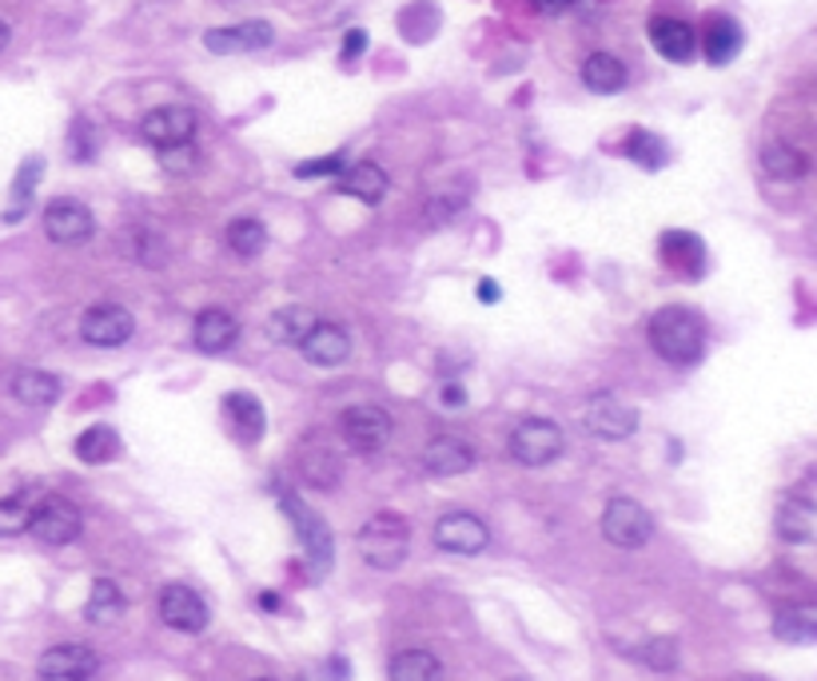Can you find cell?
I'll list each match as a JSON object with an SVG mask.
<instances>
[{
    "instance_id": "cell-1",
    "label": "cell",
    "mask_w": 817,
    "mask_h": 681,
    "mask_svg": "<svg viewBox=\"0 0 817 681\" xmlns=\"http://www.w3.org/2000/svg\"><path fill=\"white\" fill-rule=\"evenodd\" d=\"M650 347L674 367H690L706 351V323L690 307H658L650 315Z\"/></svg>"
},
{
    "instance_id": "cell-2",
    "label": "cell",
    "mask_w": 817,
    "mask_h": 681,
    "mask_svg": "<svg viewBox=\"0 0 817 681\" xmlns=\"http://www.w3.org/2000/svg\"><path fill=\"white\" fill-rule=\"evenodd\" d=\"M359 554H363L367 567L375 570H395L403 567L407 558V546H411V526L399 518V514L383 510V514H371L363 526H359Z\"/></svg>"
},
{
    "instance_id": "cell-3",
    "label": "cell",
    "mask_w": 817,
    "mask_h": 681,
    "mask_svg": "<svg viewBox=\"0 0 817 681\" xmlns=\"http://www.w3.org/2000/svg\"><path fill=\"white\" fill-rule=\"evenodd\" d=\"M602 535L619 550H642L654 538V518L634 498H610L607 510H602Z\"/></svg>"
},
{
    "instance_id": "cell-4",
    "label": "cell",
    "mask_w": 817,
    "mask_h": 681,
    "mask_svg": "<svg viewBox=\"0 0 817 681\" xmlns=\"http://www.w3.org/2000/svg\"><path fill=\"white\" fill-rule=\"evenodd\" d=\"M511 459L523 462V466H546L563 454V430L555 427L551 419H523L519 427L511 430Z\"/></svg>"
},
{
    "instance_id": "cell-5",
    "label": "cell",
    "mask_w": 817,
    "mask_h": 681,
    "mask_svg": "<svg viewBox=\"0 0 817 681\" xmlns=\"http://www.w3.org/2000/svg\"><path fill=\"white\" fill-rule=\"evenodd\" d=\"M80 526H85V518H80V510H76V503H68V498H61V494H53V498H44L36 510H32L29 518V530L41 542L48 546H68L80 538Z\"/></svg>"
},
{
    "instance_id": "cell-6",
    "label": "cell",
    "mask_w": 817,
    "mask_h": 681,
    "mask_svg": "<svg viewBox=\"0 0 817 681\" xmlns=\"http://www.w3.org/2000/svg\"><path fill=\"white\" fill-rule=\"evenodd\" d=\"M339 435L351 451L371 454L379 451L383 442L391 439V419L383 407H371V403H359V407H347L344 419H339Z\"/></svg>"
},
{
    "instance_id": "cell-7",
    "label": "cell",
    "mask_w": 817,
    "mask_h": 681,
    "mask_svg": "<svg viewBox=\"0 0 817 681\" xmlns=\"http://www.w3.org/2000/svg\"><path fill=\"white\" fill-rule=\"evenodd\" d=\"M140 132H144L148 144L160 147V152H168V147H184V144H192V136H196V112H192V108H184V105L152 108V112L144 116Z\"/></svg>"
},
{
    "instance_id": "cell-8",
    "label": "cell",
    "mask_w": 817,
    "mask_h": 681,
    "mask_svg": "<svg viewBox=\"0 0 817 681\" xmlns=\"http://www.w3.org/2000/svg\"><path fill=\"white\" fill-rule=\"evenodd\" d=\"M283 510H287V518L295 523V535H299V542H304L307 550V562H312L315 578H324L327 567H331V530H327L319 518H315L312 510H304V503L295 498V494L283 491Z\"/></svg>"
},
{
    "instance_id": "cell-9",
    "label": "cell",
    "mask_w": 817,
    "mask_h": 681,
    "mask_svg": "<svg viewBox=\"0 0 817 681\" xmlns=\"http://www.w3.org/2000/svg\"><path fill=\"white\" fill-rule=\"evenodd\" d=\"M487 542H491L487 523L467 510L443 514L439 523H435V546L447 550V554H479V550H487Z\"/></svg>"
},
{
    "instance_id": "cell-10",
    "label": "cell",
    "mask_w": 817,
    "mask_h": 681,
    "mask_svg": "<svg viewBox=\"0 0 817 681\" xmlns=\"http://www.w3.org/2000/svg\"><path fill=\"white\" fill-rule=\"evenodd\" d=\"M96 231V220H92V211L80 204V199H53L48 208H44V235L53 243H85L88 235Z\"/></svg>"
},
{
    "instance_id": "cell-11",
    "label": "cell",
    "mask_w": 817,
    "mask_h": 681,
    "mask_svg": "<svg viewBox=\"0 0 817 681\" xmlns=\"http://www.w3.org/2000/svg\"><path fill=\"white\" fill-rule=\"evenodd\" d=\"M96 670H100L96 650L76 646V641L53 646V650H44L41 661H36V673H41L44 681H92Z\"/></svg>"
},
{
    "instance_id": "cell-12",
    "label": "cell",
    "mask_w": 817,
    "mask_h": 681,
    "mask_svg": "<svg viewBox=\"0 0 817 681\" xmlns=\"http://www.w3.org/2000/svg\"><path fill=\"white\" fill-rule=\"evenodd\" d=\"M160 618H164V626L179 629V634H199L208 626V606L192 586L172 582V586L160 590Z\"/></svg>"
},
{
    "instance_id": "cell-13",
    "label": "cell",
    "mask_w": 817,
    "mask_h": 681,
    "mask_svg": "<svg viewBox=\"0 0 817 681\" xmlns=\"http://www.w3.org/2000/svg\"><path fill=\"white\" fill-rule=\"evenodd\" d=\"M132 331H137L132 315L116 304L88 307L85 319H80V336H85V343H92V347H120L132 339Z\"/></svg>"
},
{
    "instance_id": "cell-14",
    "label": "cell",
    "mask_w": 817,
    "mask_h": 681,
    "mask_svg": "<svg viewBox=\"0 0 817 681\" xmlns=\"http://www.w3.org/2000/svg\"><path fill=\"white\" fill-rule=\"evenodd\" d=\"M582 427L595 435V439H607V442H619V439H630L634 435V427H639V415L627 407V403H619V398H595L587 410H582Z\"/></svg>"
},
{
    "instance_id": "cell-15",
    "label": "cell",
    "mask_w": 817,
    "mask_h": 681,
    "mask_svg": "<svg viewBox=\"0 0 817 681\" xmlns=\"http://www.w3.org/2000/svg\"><path fill=\"white\" fill-rule=\"evenodd\" d=\"M650 44L658 48V56H666L671 64H686L698 53V36L686 21H674V17H654L650 21Z\"/></svg>"
},
{
    "instance_id": "cell-16",
    "label": "cell",
    "mask_w": 817,
    "mask_h": 681,
    "mask_svg": "<svg viewBox=\"0 0 817 681\" xmlns=\"http://www.w3.org/2000/svg\"><path fill=\"white\" fill-rule=\"evenodd\" d=\"M299 351H304V359L315 363V367H339L351 355V336L336 323H315L304 343H299Z\"/></svg>"
},
{
    "instance_id": "cell-17",
    "label": "cell",
    "mask_w": 817,
    "mask_h": 681,
    "mask_svg": "<svg viewBox=\"0 0 817 681\" xmlns=\"http://www.w3.org/2000/svg\"><path fill=\"white\" fill-rule=\"evenodd\" d=\"M275 41V32L268 21H248V24H231V29H211L204 36L211 53H255V48H268Z\"/></svg>"
},
{
    "instance_id": "cell-18",
    "label": "cell",
    "mask_w": 817,
    "mask_h": 681,
    "mask_svg": "<svg viewBox=\"0 0 817 681\" xmlns=\"http://www.w3.org/2000/svg\"><path fill=\"white\" fill-rule=\"evenodd\" d=\"M423 466H427L431 474H439V479H455V474H467L475 466V451L462 439L443 435V439L427 442V451H423Z\"/></svg>"
},
{
    "instance_id": "cell-19",
    "label": "cell",
    "mask_w": 817,
    "mask_h": 681,
    "mask_svg": "<svg viewBox=\"0 0 817 681\" xmlns=\"http://www.w3.org/2000/svg\"><path fill=\"white\" fill-rule=\"evenodd\" d=\"M299 471H304V479L312 486L331 491L344 466H339V454L331 451V447H324V435H312V439L304 442V451H299Z\"/></svg>"
},
{
    "instance_id": "cell-20",
    "label": "cell",
    "mask_w": 817,
    "mask_h": 681,
    "mask_svg": "<svg viewBox=\"0 0 817 681\" xmlns=\"http://www.w3.org/2000/svg\"><path fill=\"white\" fill-rule=\"evenodd\" d=\"M236 336H240V323H236L228 311H220V307H211V311L199 315L196 331H192L196 347H199V351H208V355H220V351H228V347L236 343Z\"/></svg>"
},
{
    "instance_id": "cell-21",
    "label": "cell",
    "mask_w": 817,
    "mask_h": 681,
    "mask_svg": "<svg viewBox=\"0 0 817 681\" xmlns=\"http://www.w3.org/2000/svg\"><path fill=\"white\" fill-rule=\"evenodd\" d=\"M224 415H228L231 430H236L243 442H255L263 435V407L252 391H231V395L224 398Z\"/></svg>"
},
{
    "instance_id": "cell-22",
    "label": "cell",
    "mask_w": 817,
    "mask_h": 681,
    "mask_svg": "<svg viewBox=\"0 0 817 681\" xmlns=\"http://www.w3.org/2000/svg\"><path fill=\"white\" fill-rule=\"evenodd\" d=\"M582 85H587L590 92H598V96L622 92V88H627V64H622L619 56H610V53L587 56V64H582Z\"/></svg>"
},
{
    "instance_id": "cell-23",
    "label": "cell",
    "mask_w": 817,
    "mask_h": 681,
    "mask_svg": "<svg viewBox=\"0 0 817 681\" xmlns=\"http://www.w3.org/2000/svg\"><path fill=\"white\" fill-rule=\"evenodd\" d=\"M777 535H782V542L794 546L814 542V506H809V498L794 494V498L777 506Z\"/></svg>"
},
{
    "instance_id": "cell-24",
    "label": "cell",
    "mask_w": 817,
    "mask_h": 681,
    "mask_svg": "<svg viewBox=\"0 0 817 681\" xmlns=\"http://www.w3.org/2000/svg\"><path fill=\"white\" fill-rule=\"evenodd\" d=\"M339 191L363 199V204H379V199L388 196V172L379 168V164H356V168H347L339 176Z\"/></svg>"
},
{
    "instance_id": "cell-25",
    "label": "cell",
    "mask_w": 817,
    "mask_h": 681,
    "mask_svg": "<svg viewBox=\"0 0 817 681\" xmlns=\"http://www.w3.org/2000/svg\"><path fill=\"white\" fill-rule=\"evenodd\" d=\"M12 395L21 398L24 407H53L61 398V378L48 371H17L12 375Z\"/></svg>"
},
{
    "instance_id": "cell-26",
    "label": "cell",
    "mask_w": 817,
    "mask_h": 681,
    "mask_svg": "<svg viewBox=\"0 0 817 681\" xmlns=\"http://www.w3.org/2000/svg\"><path fill=\"white\" fill-rule=\"evenodd\" d=\"M319 323L307 307H295V304H287V307H280V311H272V319H268V339H275V343H292V347H299L307 339V331Z\"/></svg>"
},
{
    "instance_id": "cell-27",
    "label": "cell",
    "mask_w": 817,
    "mask_h": 681,
    "mask_svg": "<svg viewBox=\"0 0 817 681\" xmlns=\"http://www.w3.org/2000/svg\"><path fill=\"white\" fill-rule=\"evenodd\" d=\"M762 168L774 179H802L809 172V156L786 140H774V144L762 147Z\"/></svg>"
},
{
    "instance_id": "cell-28",
    "label": "cell",
    "mask_w": 817,
    "mask_h": 681,
    "mask_svg": "<svg viewBox=\"0 0 817 681\" xmlns=\"http://www.w3.org/2000/svg\"><path fill=\"white\" fill-rule=\"evenodd\" d=\"M742 53V24L730 17H713L706 29V61L710 64H730Z\"/></svg>"
},
{
    "instance_id": "cell-29",
    "label": "cell",
    "mask_w": 817,
    "mask_h": 681,
    "mask_svg": "<svg viewBox=\"0 0 817 681\" xmlns=\"http://www.w3.org/2000/svg\"><path fill=\"white\" fill-rule=\"evenodd\" d=\"M120 614H124V594H120V586H116L112 578H96L92 594H88V606H85V618L92 622V626H112Z\"/></svg>"
},
{
    "instance_id": "cell-30",
    "label": "cell",
    "mask_w": 817,
    "mask_h": 681,
    "mask_svg": "<svg viewBox=\"0 0 817 681\" xmlns=\"http://www.w3.org/2000/svg\"><path fill=\"white\" fill-rule=\"evenodd\" d=\"M391 681H443V661L431 650H403L391 658Z\"/></svg>"
},
{
    "instance_id": "cell-31",
    "label": "cell",
    "mask_w": 817,
    "mask_h": 681,
    "mask_svg": "<svg viewBox=\"0 0 817 681\" xmlns=\"http://www.w3.org/2000/svg\"><path fill=\"white\" fill-rule=\"evenodd\" d=\"M774 634L789 646H809L817 641V614L809 606H786L774 618Z\"/></svg>"
},
{
    "instance_id": "cell-32",
    "label": "cell",
    "mask_w": 817,
    "mask_h": 681,
    "mask_svg": "<svg viewBox=\"0 0 817 681\" xmlns=\"http://www.w3.org/2000/svg\"><path fill=\"white\" fill-rule=\"evenodd\" d=\"M662 252H666L671 267H678L682 275L702 272V243L694 240L690 231H666V235H662Z\"/></svg>"
},
{
    "instance_id": "cell-33",
    "label": "cell",
    "mask_w": 817,
    "mask_h": 681,
    "mask_svg": "<svg viewBox=\"0 0 817 681\" xmlns=\"http://www.w3.org/2000/svg\"><path fill=\"white\" fill-rule=\"evenodd\" d=\"M116 451H120V435H116L112 427H105V422H100V427H88L85 435L76 439V459L80 462H96V466H100V462H112Z\"/></svg>"
},
{
    "instance_id": "cell-34",
    "label": "cell",
    "mask_w": 817,
    "mask_h": 681,
    "mask_svg": "<svg viewBox=\"0 0 817 681\" xmlns=\"http://www.w3.org/2000/svg\"><path fill=\"white\" fill-rule=\"evenodd\" d=\"M228 248L240 255V260H255V255L268 248V228H263L260 220H252V216L231 220L228 223Z\"/></svg>"
},
{
    "instance_id": "cell-35",
    "label": "cell",
    "mask_w": 817,
    "mask_h": 681,
    "mask_svg": "<svg viewBox=\"0 0 817 681\" xmlns=\"http://www.w3.org/2000/svg\"><path fill=\"white\" fill-rule=\"evenodd\" d=\"M36 179H41V160L32 156L29 164L21 168V176H17V184H12V204H9V211H4V220L9 223H17L29 211V204H32V188H36Z\"/></svg>"
},
{
    "instance_id": "cell-36",
    "label": "cell",
    "mask_w": 817,
    "mask_h": 681,
    "mask_svg": "<svg viewBox=\"0 0 817 681\" xmlns=\"http://www.w3.org/2000/svg\"><path fill=\"white\" fill-rule=\"evenodd\" d=\"M627 156L639 160L642 168L658 172L671 152H666V144H662L658 136H650V132H642V128H639V132H630V140H627Z\"/></svg>"
},
{
    "instance_id": "cell-37",
    "label": "cell",
    "mask_w": 817,
    "mask_h": 681,
    "mask_svg": "<svg viewBox=\"0 0 817 681\" xmlns=\"http://www.w3.org/2000/svg\"><path fill=\"white\" fill-rule=\"evenodd\" d=\"M639 658L646 661L650 670L671 673V670H678V641H674V638H650L646 646L639 650Z\"/></svg>"
},
{
    "instance_id": "cell-38",
    "label": "cell",
    "mask_w": 817,
    "mask_h": 681,
    "mask_svg": "<svg viewBox=\"0 0 817 681\" xmlns=\"http://www.w3.org/2000/svg\"><path fill=\"white\" fill-rule=\"evenodd\" d=\"M29 518H32V506L24 503L21 494L0 498V535H24V530H29Z\"/></svg>"
},
{
    "instance_id": "cell-39",
    "label": "cell",
    "mask_w": 817,
    "mask_h": 681,
    "mask_svg": "<svg viewBox=\"0 0 817 681\" xmlns=\"http://www.w3.org/2000/svg\"><path fill=\"white\" fill-rule=\"evenodd\" d=\"M331 172H344V152H336V156H324V160H307V164H299V168H295V176L315 179V176H331Z\"/></svg>"
},
{
    "instance_id": "cell-40",
    "label": "cell",
    "mask_w": 817,
    "mask_h": 681,
    "mask_svg": "<svg viewBox=\"0 0 817 681\" xmlns=\"http://www.w3.org/2000/svg\"><path fill=\"white\" fill-rule=\"evenodd\" d=\"M160 160H164V168H192V160H196V152H192V144L184 147H168V152H160Z\"/></svg>"
},
{
    "instance_id": "cell-41",
    "label": "cell",
    "mask_w": 817,
    "mask_h": 681,
    "mask_svg": "<svg viewBox=\"0 0 817 681\" xmlns=\"http://www.w3.org/2000/svg\"><path fill=\"white\" fill-rule=\"evenodd\" d=\"M363 44H367V36H363V32H359V29H351V32H347V48H344V56H347V61H356V56L363 53Z\"/></svg>"
},
{
    "instance_id": "cell-42",
    "label": "cell",
    "mask_w": 817,
    "mask_h": 681,
    "mask_svg": "<svg viewBox=\"0 0 817 681\" xmlns=\"http://www.w3.org/2000/svg\"><path fill=\"white\" fill-rule=\"evenodd\" d=\"M499 295H503V292H499V284H494V279H482V284H479V299H482V304H494Z\"/></svg>"
},
{
    "instance_id": "cell-43",
    "label": "cell",
    "mask_w": 817,
    "mask_h": 681,
    "mask_svg": "<svg viewBox=\"0 0 817 681\" xmlns=\"http://www.w3.org/2000/svg\"><path fill=\"white\" fill-rule=\"evenodd\" d=\"M570 4H578V0H543L546 12H563V9H570Z\"/></svg>"
},
{
    "instance_id": "cell-44",
    "label": "cell",
    "mask_w": 817,
    "mask_h": 681,
    "mask_svg": "<svg viewBox=\"0 0 817 681\" xmlns=\"http://www.w3.org/2000/svg\"><path fill=\"white\" fill-rule=\"evenodd\" d=\"M9 41H12V29H9V21L0 17V48H4V44H9Z\"/></svg>"
},
{
    "instance_id": "cell-45",
    "label": "cell",
    "mask_w": 817,
    "mask_h": 681,
    "mask_svg": "<svg viewBox=\"0 0 817 681\" xmlns=\"http://www.w3.org/2000/svg\"><path fill=\"white\" fill-rule=\"evenodd\" d=\"M447 403H462V391L459 387H447Z\"/></svg>"
},
{
    "instance_id": "cell-46",
    "label": "cell",
    "mask_w": 817,
    "mask_h": 681,
    "mask_svg": "<svg viewBox=\"0 0 817 681\" xmlns=\"http://www.w3.org/2000/svg\"><path fill=\"white\" fill-rule=\"evenodd\" d=\"M260 681H268V678H260Z\"/></svg>"
}]
</instances>
